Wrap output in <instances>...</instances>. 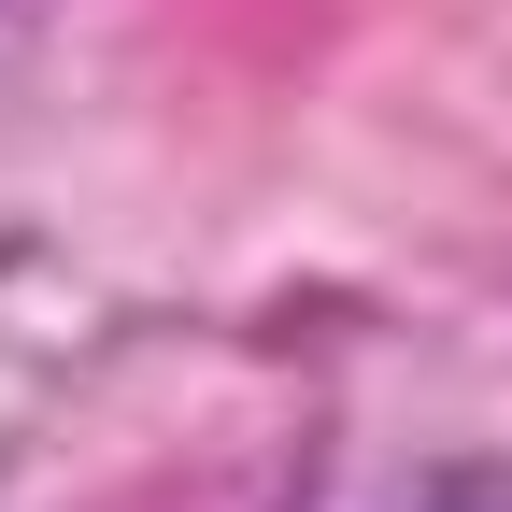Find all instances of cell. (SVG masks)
Listing matches in <instances>:
<instances>
[{
    "instance_id": "cell-1",
    "label": "cell",
    "mask_w": 512,
    "mask_h": 512,
    "mask_svg": "<svg viewBox=\"0 0 512 512\" xmlns=\"http://www.w3.org/2000/svg\"><path fill=\"white\" fill-rule=\"evenodd\" d=\"M427 512H512V484H441Z\"/></svg>"
}]
</instances>
